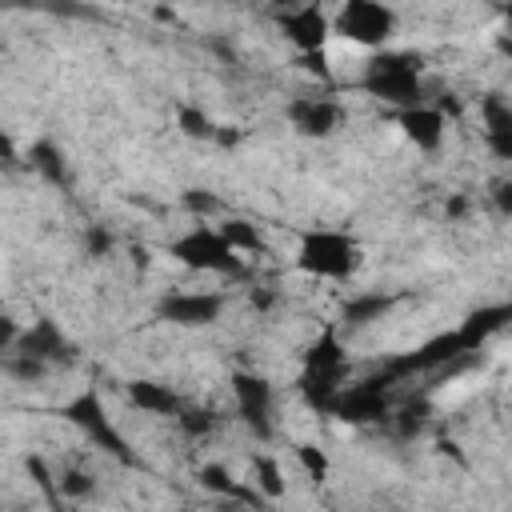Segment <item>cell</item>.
<instances>
[{
	"label": "cell",
	"mask_w": 512,
	"mask_h": 512,
	"mask_svg": "<svg viewBox=\"0 0 512 512\" xmlns=\"http://www.w3.org/2000/svg\"><path fill=\"white\" fill-rule=\"evenodd\" d=\"M28 168H32L44 184H52V188H68V184H72L64 148H60L56 140H36V144H28Z\"/></svg>",
	"instance_id": "obj_18"
},
{
	"label": "cell",
	"mask_w": 512,
	"mask_h": 512,
	"mask_svg": "<svg viewBox=\"0 0 512 512\" xmlns=\"http://www.w3.org/2000/svg\"><path fill=\"white\" fill-rule=\"evenodd\" d=\"M292 456H296V464H300V472L312 480V484H324L328 480V472H332V464H328V452L320 448V444H296L292 448Z\"/></svg>",
	"instance_id": "obj_25"
},
{
	"label": "cell",
	"mask_w": 512,
	"mask_h": 512,
	"mask_svg": "<svg viewBox=\"0 0 512 512\" xmlns=\"http://www.w3.org/2000/svg\"><path fill=\"white\" fill-rule=\"evenodd\" d=\"M276 28H280V36L296 48V56L324 52L328 40L336 36V32H332V12H324L320 0H304V4H296V8L276 12Z\"/></svg>",
	"instance_id": "obj_9"
},
{
	"label": "cell",
	"mask_w": 512,
	"mask_h": 512,
	"mask_svg": "<svg viewBox=\"0 0 512 512\" xmlns=\"http://www.w3.org/2000/svg\"><path fill=\"white\" fill-rule=\"evenodd\" d=\"M428 416H432V404L420 396V400H404V404H396L388 424L396 428V436H400V440H412V436H420V432H424Z\"/></svg>",
	"instance_id": "obj_22"
},
{
	"label": "cell",
	"mask_w": 512,
	"mask_h": 512,
	"mask_svg": "<svg viewBox=\"0 0 512 512\" xmlns=\"http://www.w3.org/2000/svg\"><path fill=\"white\" fill-rule=\"evenodd\" d=\"M0 368H4V376H8L12 384H40V380L52 376V364H44L40 356L20 352V348H8L4 360H0Z\"/></svg>",
	"instance_id": "obj_21"
},
{
	"label": "cell",
	"mask_w": 512,
	"mask_h": 512,
	"mask_svg": "<svg viewBox=\"0 0 512 512\" xmlns=\"http://www.w3.org/2000/svg\"><path fill=\"white\" fill-rule=\"evenodd\" d=\"M488 204H492L496 216L512 220V172H508V176H496V180L488 184Z\"/></svg>",
	"instance_id": "obj_30"
},
{
	"label": "cell",
	"mask_w": 512,
	"mask_h": 512,
	"mask_svg": "<svg viewBox=\"0 0 512 512\" xmlns=\"http://www.w3.org/2000/svg\"><path fill=\"white\" fill-rule=\"evenodd\" d=\"M12 348L32 352V356H40V360H44V364H52V368H68V364H76V356H80L76 340H72L56 320H48V316H40V320L24 324ZM4 352H8V348H4Z\"/></svg>",
	"instance_id": "obj_11"
},
{
	"label": "cell",
	"mask_w": 512,
	"mask_h": 512,
	"mask_svg": "<svg viewBox=\"0 0 512 512\" xmlns=\"http://www.w3.org/2000/svg\"><path fill=\"white\" fill-rule=\"evenodd\" d=\"M84 252H88V256H108V252H112V232L100 228V224H92V228L84 232Z\"/></svg>",
	"instance_id": "obj_31"
},
{
	"label": "cell",
	"mask_w": 512,
	"mask_h": 512,
	"mask_svg": "<svg viewBox=\"0 0 512 512\" xmlns=\"http://www.w3.org/2000/svg\"><path fill=\"white\" fill-rule=\"evenodd\" d=\"M512 324V300H500V304H480V308H472L464 320H460V340H464V348L476 356L496 332H504Z\"/></svg>",
	"instance_id": "obj_14"
},
{
	"label": "cell",
	"mask_w": 512,
	"mask_h": 512,
	"mask_svg": "<svg viewBox=\"0 0 512 512\" xmlns=\"http://www.w3.org/2000/svg\"><path fill=\"white\" fill-rule=\"evenodd\" d=\"M396 28H400V16L384 0H340V8L332 12V32L368 52L388 48Z\"/></svg>",
	"instance_id": "obj_5"
},
{
	"label": "cell",
	"mask_w": 512,
	"mask_h": 512,
	"mask_svg": "<svg viewBox=\"0 0 512 512\" xmlns=\"http://www.w3.org/2000/svg\"><path fill=\"white\" fill-rule=\"evenodd\" d=\"M232 404H236V416L244 420V428L256 436V440H272L276 432V388L264 372H232Z\"/></svg>",
	"instance_id": "obj_7"
},
{
	"label": "cell",
	"mask_w": 512,
	"mask_h": 512,
	"mask_svg": "<svg viewBox=\"0 0 512 512\" xmlns=\"http://www.w3.org/2000/svg\"><path fill=\"white\" fill-rule=\"evenodd\" d=\"M180 208L192 216V220H216L224 208H220V200L208 192V188H188V192H180Z\"/></svg>",
	"instance_id": "obj_26"
},
{
	"label": "cell",
	"mask_w": 512,
	"mask_h": 512,
	"mask_svg": "<svg viewBox=\"0 0 512 512\" xmlns=\"http://www.w3.org/2000/svg\"><path fill=\"white\" fill-rule=\"evenodd\" d=\"M392 308H396V296H388V292H352V300H344V308H340V328L364 332L376 320H384Z\"/></svg>",
	"instance_id": "obj_16"
},
{
	"label": "cell",
	"mask_w": 512,
	"mask_h": 512,
	"mask_svg": "<svg viewBox=\"0 0 512 512\" xmlns=\"http://www.w3.org/2000/svg\"><path fill=\"white\" fill-rule=\"evenodd\" d=\"M228 308L224 292L208 288H172L156 300V320L172 328H212Z\"/></svg>",
	"instance_id": "obj_8"
},
{
	"label": "cell",
	"mask_w": 512,
	"mask_h": 512,
	"mask_svg": "<svg viewBox=\"0 0 512 512\" xmlns=\"http://www.w3.org/2000/svg\"><path fill=\"white\" fill-rule=\"evenodd\" d=\"M276 12H284V8H296V4H304V0H268Z\"/></svg>",
	"instance_id": "obj_34"
},
{
	"label": "cell",
	"mask_w": 512,
	"mask_h": 512,
	"mask_svg": "<svg viewBox=\"0 0 512 512\" xmlns=\"http://www.w3.org/2000/svg\"><path fill=\"white\" fill-rule=\"evenodd\" d=\"M224 236H228V244L244 256H256V252H268V240H264V232H260V224H252V220H244V216H220V224H216Z\"/></svg>",
	"instance_id": "obj_20"
},
{
	"label": "cell",
	"mask_w": 512,
	"mask_h": 512,
	"mask_svg": "<svg viewBox=\"0 0 512 512\" xmlns=\"http://www.w3.org/2000/svg\"><path fill=\"white\" fill-rule=\"evenodd\" d=\"M196 480H200V488H208V492H216V496H224V500H236V504H260V500H264L256 484L236 480L232 468L220 464V460L200 464V468H196Z\"/></svg>",
	"instance_id": "obj_17"
},
{
	"label": "cell",
	"mask_w": 512,
	"mask_h": 512,
	"mask_svg": "<svg viewBox=\"0 0 512 512\" xmlns=\"http://www.w3.org/2000/svg\"><path fill=\"white\" fill-rule=\"evenodd\" d=\"M168 256L192 272H208V276H224V280H236L244 276V260L240 252L228 244V236L216 228V224H204L196 220L188 232H180L172 244H168Z\"/></svg>",
	"instance_id": "obj_3"
},
{
	"label": "cell",
	"mask_w": 512,
	"mask_h": 512,
	"mask_svg": "<svg viewBox=\"0 0 512 512\" xmlns=\"http://www.w3.org/2000/svg\"><path fill=\"white\" fill-rule=\"evenodd\" d=\"M284 116H288L292 132L304 136V140H328L344 124V108L332 96H292Z\"/></svg>",
	"instance_id": "obj_10"
},
{
	"label": "cell",
	"mask_w": 512,
	"mask_h": 512,
	"mask_svg": "<svg viewBox=\"0 0 512 512\" xmlns=\"http://www.w3.org/2000/svg\"><path fill=\"white\" fill-rule=\"evenodd\" d=\"M496 48H500V52L512 60V36H500V40H496Z\"/></svg>",
	"instance_id": "obj_33"
},
{
	"label": "cell",
	"mask_w": 512,
	"mask_h": 512,
	"mask_svg": "<svg viewBox=\"0 0 512 512\" xmlns=\"http://www.w3.org/2000/svg\"><path fill=\"white\" fill-rule=\"evenodd\" d=\"M480 132H484V148L512 164V100H504L500 92L480 96Z\"/></svg>",
	"instance_id": "obj_13"
},
{
	"label": "cell",
	"mask_w": 512,
	"mask_h": 512,
	"mask_svg": "<svg viewBox=\"0 0 512 512\" xmlns=\"http://www.w3.org/2000/svg\"><path fill=\"white\" fill-rule=\"evenodd\" d=\"M396 124L404 132V140L416 148V152H436L448 136V116L436 100H424V104H412V108H400L396 112Z\"/></svg>",
	"instance_id": "obj_12"
},
{
	"label": "cell",
	"mask_w": 512,
	"mask_h": 512,
	"mask_svg": "<svg viewBox=\"0 0 512 512\" xmlns=\"http://www.w3.org/2000/svg\"><path fill=\"white\" fill-rule=\"evenodd\" d=\"M360 88L368 96H376L388 108H412L428 100V84H424V56L408 52V48H376L364 60L360 72Z\"/></svg>",
	"instance_id": "obj_1"
},
{
	"label": "cell",
	"mask_w": 512,
	"mask_h": 512,
	"mask_svg": "<svg viewBox=\"0 0 512 512\" xmlns=\"http://www.w3.org/2000/svg\"><path fill=\"white\" fill-rule=\"evenodd\" d=\"M304 372H348V348L340 332H320L308 348H304Z\"/></svg>",
	"instance_id": "obj_19"
},
{
	"label": "cell",
	"mask_w": 512,
	"mask_h": 512,
	"mask_svg": "<svg viewBox=\"0 0 512 512\" xmlns=\"http://www.w3.org/2000/svg\"><path fill=\"white\" fill-rule=\"evenodd\" d=\"M468 208H472V204H468V196H448L444 216H448V220H464V216H468Z\"/></svg>",
	"instance_id": "obj_32"
},
{
	"label": "cell",
	"mask_w": 512,
	"mask_h": 512,
	"mask_svg": "<svg viewBox=\"0 0 512 512\" xmlns=\"http://www.w3.org/2000/svg\"><path fill=\"white\" fill-rule=\"evenodd\" d=\"M24 468H28V476L36 480V488L48 496V504H60V500H64V496H60V480L48 472L44 456H24Z\"/></svg>",
	"instance_id": "obj_28"
},
{
	"label": "cell",
	"mask_w": 512,
	"mask_h": 512,
	"mask_svg": "<svg viewBox=\"0 0 512 512\" xmlns=\"http://www.w3.org/2000/svg\"><path fill=\"white\" fill-rule=\"evenodd\" d=\"M364 264V248L344 228H308L296 240V268L316 280H348Z\"/></svg>",
	"instance_id": "obj_2"
},
{
	"label": "cell",
	"mask_w": 512,
	"mask_h": 512,
	"mask_svg": "<svg viewBox=\"0 0 512 512\" xmlns=\"http://www.w3.org/2000/svg\"><path fill=\"white\" fill-rule=\"evenodd\" d=\"M392 384L376 372V376H364V380H352L340 388L336 396V408L332 416L352 424V428H368V424H384L392 420Z\"/></svg>",
	"instance_id": "obj_6"
},
{
	"label": "cell",
	"mask_w": 512,
	"mask_h": 512,
	"mask_svg": "<svg viewBox=\"0 0 512 512\" xmlns=\"http://www.w3.org/2000/svg\"><path fill=\"white\" fill-rule=\"evenodd\" d=\"M124 396H128V404H132L136 412H144V416H180V408H184V396H180L172 384L152 380V376L128 380Z\"/></svg>",
	"instance_id": "obj_15"
},
{
	"label": "cell",
	"mask_w": 512,
	"mask_h": 512,
	"mask_svg": "<svg viewBox=\"0 0 512 512\" xmlns=\"http://www.w3.org/2000/svg\"><path fill=\"white\" fill-rule=\"evenodd\" d=\"M56 480H60V496H64V500H88V496L96 492V480H92L84 468H64Z\"/></svg>",
	"instance_id": "obj_27"
},
{
	"label": "cell",
	"mask_w": 512,
	"mask_h": 512,
	"mask_svg": "<svg viewBox=\"0 0 512 512\" xmlns=\"http://www.w3.org/2000/svg\"><path fill=\"white\" fill-rule=\"evenodd\" d=\"M252 484L260 488V496H264V500H280V496H284V488H288L280 460H276V456H268V452L252 456Z\"/></svg>",
	"instance_id": "obj_23"
},
{
	"label": "cell",
	"mask_w": 512,
	"mask_h": 512,
	"mask_svg": "<svg viewBox=\"0 0 512 512\" xmlns=\"http://www.w3.org/2000/svg\"><path fill=\"white\" fill-rule=\"evenodd\" d=\"M176 128H180L188 140H212L220 124H212L204 108H196V104H180V108H176Z\"/></svg>",
	"instance_id": "obj_24"
},
{
	"label": "cell",
	"mask_w": 512,
	"mask_h": 512,
	"mask_svg": "<svg viewBox=\"0 0 512 512\" xmlns=\"http://www.w3.org/2000/svg\"><path fill=\"white\" fill-rule=\"evenodd\" d=\"M180 428H184V436H192V440H200V436H208L212 428H216V416L212 412H204V408H180Z\"/></svg>",
	"instance_id": "obj_29"
},
{
	"label": "cell",
	"mask_w": 512,
	"mask_h": 512,
	"mask_svg": "<svg viewBox=\"0 0 512 512\" xmlns=\"http://www.w3.org/2000/svg\"><path fill=\"white\" fill-rule=\"evenodd\" d=\"M60 416H64L76 432H84V440H88V444H96L100 452H108L116 464L140 468V456H136V452H132V444L124 440V432L116 428V420L108 416L104 396H100L96 388H80V392L60 408Z\"/></svg>",
	"instance_id": "obj_4"
}]
</instances>
